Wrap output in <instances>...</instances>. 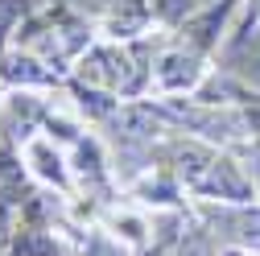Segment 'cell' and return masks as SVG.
I'll list each match as a JSON object with an SVG mask.
<instances>
[{
  "label": "cell",
  "mask_w": 260,
  "mask_h": 256,
  "mask_svg": "<svg viewBox=\"0 0 260 256\" xmlns=\"http://www.w3.org/2000/svg\"><path fill=\"white\" fill-rule=\"evenodd\" d=\"M199 190L219 195V199H248V186H244V178L236 174L232 162H211L207 174L199 178Z\"/></svg>",
  "instance_id": "obj_1"
},
{
  "label": "cell",
  "mask_w": 260,
  "mask_h": 256,
  "mask_svg": "<svg viewBox=\"0 0 260 256\" xmlns=\"http://www.w3.org/2000/svg\"><path fill=\"white\" fill-rule=\"evenodd\" d=\"M240 71H244L248 79H256V83H260V38L240 54Z\"/></svg>",
  "instance_id": "obj_5"
},
{
  "label": "cell",
  "mask_w": 260,
  "mask_h": 256,
  "mask_svg": "<svg viewBox=\"0 0 260 256\" xmlns=\"http://www.w3.org/2000/svg\"><path fill=\"white\" fill-rule=\"evenodd\" d=\"M161 83L166 87H186L194 83V75H199V62H194L190 54H166V62H161Z\"/></svg>",
  "instance_id": "obj_2"
},
{
  "label": "cell",
  "mask_w": 260,
  "mask_h": 256,
  "mask_svg": "<svg viewBox=\"0 0 260 256\" xmlns=\"http://www.w3.org/2000/svg\"><path fill=\"white\" fill-rule=\"evenodd\" d=\"M25 13V0H0V34H9V25Z\"/></svg>",
  "instance_id": "obj_6"
},
{
  "label": "cell",
  "mask_w": 260,
  "mask_h": 256,
  "mask_svg": "<svg viewBox=\"0 0 260 256\" xmlns=\"http://www.w3.org/2000/svg\"><path fill=\"white\" fill-rule=\"evenodd\" d=\"M13 256H54V240L42 236V232H21Z\"/></svg>",
  "instance_id": "obj_3"
},
{
  "label": "cell",
  "mask_w": 260,
  "mask_h": 256,
  "mask_svg": "<svg viewBox=\"0 0 260 256\" xmlns=\"http://www.w3.org/2000/svg\"><path fill=\"white\" fill-rule=\"evenodd\" d=\"M157 9H161V17H182L190 9V0H157Z\"/></svg>",
  "instance_id": "obj_7"
},
{
  "label": "cell",
  "mask_w": 260,
  "mask_h": 256,
  "mask_svg": "<svg viewBox=\"0 0 260 256\" xmlns=\"http://www.w3.org/2000/svg\"><path fill=\"white\" fill-rule=\"evenodd\" d=\"M87 256H120V252H116L108 240H100V236H95V240H91V248H87Z\"/></svg>",
  "instance_id": "obj_9"
},
{
  "label": "cell",
  "mask_w": 260,
  "mask_h": 256,
  "mask_svg": "<svg viewBox=\"0 0 260 256\" xmlns=\"http://www.w3.org/2000/svg\"><path fill=\"white\" fill-rule=\"evenodd\" d=\"M178 256H207V240H203V236H190V240L182 244Z\"/></svg>",
  "instance_id": "obj_8"
},
{
  "label": "cell",
  "mask_w": 260,
  "mask_h": 256,
  "mask_svg": "<svg viewBox=\"0 0 260 256\" xmlns=\"http://www.w3.org/2000/svg\"><path fill=\"white\" fill-rule=\"evenodd\" d=\"M223 17H227V5L211 9V17H203V21H194V25H190V34H194V42H199V46H207V42L215 38V29L223 25Z\"/></svg>",
  "instance_id": "obj_4"
}]
</instances>
